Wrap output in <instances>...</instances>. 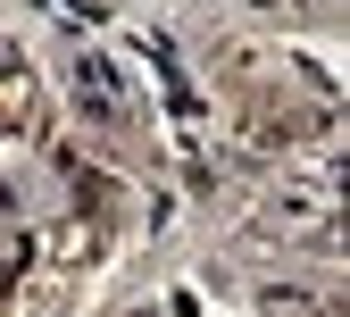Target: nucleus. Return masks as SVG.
<instances>
[{
	"mask_svg": "<svg viewBox=\"0 0 350 317\" xmlns=\"http://www.w3.org/2000/svg\"><path fill=\"white\" fill-rule=\"evenodd\" d=\"M0 75H17V51H9V42H0Z\"/></svg>",
	"mask_w": 350,
	"mask_h": 317,
	"instance_id": "obj_1",
	"label": "nucleus"
}]
</instances>
